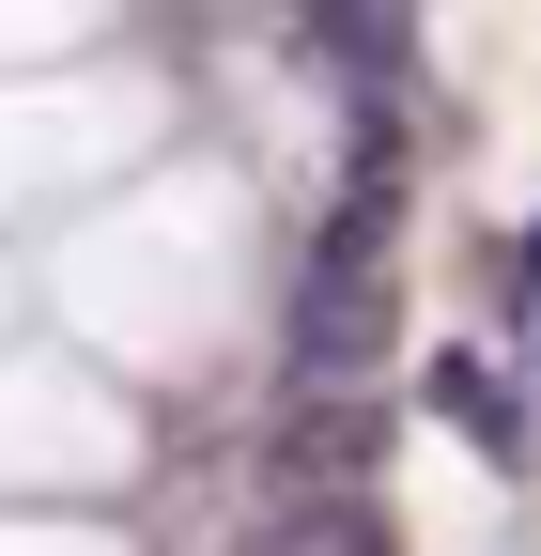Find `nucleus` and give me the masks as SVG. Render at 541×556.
Masks as SVG:
<instances>
[{"instance_id":"obj_2","label":"nucleus","mask_w":541,"mask_h":556,"mask_svg":"<svg viewBox=\"0 0 541 556\" xmlns=\"http://www.w3.org/2000/svg\"><path fill=\"white\" fill-rule=\"evenodd\" d=\"M248 556H387V510L372 495H279L248 526Z\"/></svg>"},{"instance_id":"obj_1","label":"nucleus","mask_w":541,"mask_h":556,"mask_svg":"<svg viewBox=\"0 0 541 556\" xmlns=\"http://www.w3.org/2000/svg\"><path fill=\"white\" fill-rule=\"evenodd\" d=\"M372 356H387V170L341 201V232L294 278V402L310 387H372Z\"/></svg>"},{"instance_id":"obj_3","label":"nucleus","mask_w":541,"mask_h":556,"mask_svg":"<svg viewBox=\"0 0 541 556\" xmlns=\"http://www.w3.org/2000/svg\"><path fill=\"white\" fill-rule=\"evenodd\" d=\"M433 417H464V433H480L495 464H526V402H511L480 356H433Z\"/></svg>"}]
</instances>
